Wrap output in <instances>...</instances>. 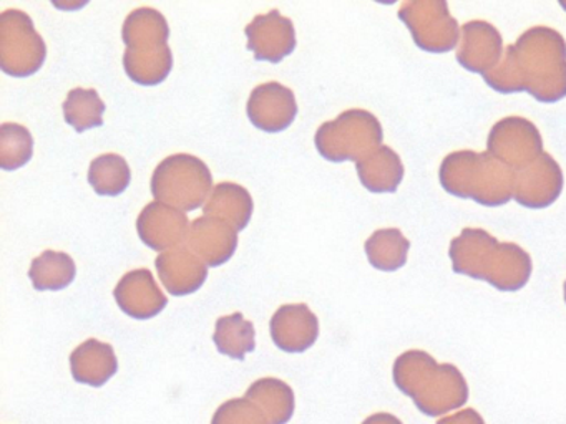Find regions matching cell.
I'll list each match as a JSON object with an SVG mask.
<instances>
[{
  "mask_svg": "<svg viewBox=\"0 0 566 424\" xmlns=\"http://www.w3.org/2000/svg\"><path fill=\"white\" fill-rule=\"evenodd\" d=\"M244 396L253 401L270 424H287L294 414V391L277 378H261L248 388Z\"/></svg>",
  "mask_w": 566,
  "mask_h": 424,
  "instance_id": "obj_14",
  "label": "cell"
},
{
  "mask_svg": "<svg viewBox=\"0 0 566 424\" xmlns=\"http://www.w3.org/2000/svg\"><path fill=\"white\" fill-rule=\"evenodd\" d=\"M363 424H402L399 417L394 416L389 413H376L373 416L367 417Z\"/></svg>",
  "mask_w": 566,
  "mask_h": 424,
  "instance_id": "obj_22",
  "label": "cell"
},
{
  "mask_svg": "<svg viewBox=\"0 0 566 424\" xmlns=\"http://www.w3.org/2000/svg\"><path fill=\"white\" fill-rule=\"evenodd\" d=\"M127 50L124 66L138 85H160L174 68V53L168 39L170 26L164 13L151 7H140L128 13L122 29Z\"/></svg>",
  "mask_w": 566,
  "mask_h": 424,
  "instance_id": "obj_1",
  "label": "cell"
},
{
  "mask_svg": "<svg viewBox=\"0 0 566 424\" xmlns=\"http://www.w3.org/2000/svg\"><path fill=\"white\" fill-rule=\"evenodd\" d=\"M114 295L120 310L137 320L157 317L168 305L167 295L160 290L148 268L127 272L115 287Z\"/></svg>",
  "mask_w": 566,
  "mask_h": 424,
  "instance_id": "obj_8",
  "label": "cell"
},
{
  "mask_svg": "<svg viewBox=\"0 0 566 424\" xmlns=\"http://www.w3.org/2000/svg\"><path fill=\"white\" fill-rule=\"evenodd\" d=\"M377 139L379 135L374 118L364 112H346L334 121L324 123L314 141L323 158L339 162L356 159L370 141Z\"/></svg>",
  "mask_w": 566,
  "mask_h": 424,
  "instance_id": "obj_4",
  "label": "cell"
},
{
  "mask_svg": "<svg viewBox=\"0 0 566 424\" xmlns=\"http://www.w3.org/2000/svg\"><path fill=\"white\" fill-rule=\"evenodd\" d=\"M187 247L208 267H220L237 252L238 231L223 219L203 215L191 222Z\"/></svg>",
  "mask_w": 566,
  "mask_h": 424,
  "instance_id": "obj_9",
  "label": "cell"
},
{
  "mask_svg": "<svg viewBox=\"0 0 566 424\" xmlns=\"http://www.w3.org/2000/svg\"><path fill=\"white\" fill-rule=\"evenodd\" d=\"M213 341L221 354H227L233 360H244V357L256 347V331L253 324L237 311L218 318Z\"/></svg>",
  "mask_w": 566,
  "mask_h": 424,
  "instance_id": "obj_16",
  "label": "cell"
},
{
  "mask_svg": "<svg viewBox=\"0 0 566 424\" xmlns=\"http://www.w3.org/2000/svg\"><path fill=\"white\" fill-rule=\"evenodd\" d=\"M437 424H485V421L475 410H463L442 417Z\"/></svg>",
  "mask_w": 566,
  "mask_h": 424,
  "instance_id": "obj_21",
  "label": "cell"
},
{
  "mask_svg": "<svg viewBox=\"0 0 566 424\" xmlns=\"http://www.w3.org/2000/svg\"><path fill=\"white\" fill-rule=\"evenodd\" d=\"M244 33L248 36V50L260 62L280 63L296 49L293 20L281 15L276 9L254 17Z\"/></svg>",
  "mask_w": 566,
  "mask_h": 424,
  "instance_id": "obj_5",
  "label": "cell"
},
{
  "mask_svg": "<svg viewBox=\"0 0 566 424\" xmlns=\"http://www.w3.org/2000/svg\"><path fill=\"white\" fill-rule=\"evenodd\" d=\"M71 368L77 383L101 388L117 374V354L112 344L88 338L72 351Z\"/></svg>",
  "mask_w": 566,
  "mask_h": 424,
  "instance_id": "obj_12",
  "label": "cell"
},
{
  "mask_svg": "<svg viewBox=\"0 0 566 424\" xmlns=\"http://www.w3.org/2000/svg\"><path fill=\"white\" fill-rule=\"evenodd\" d=\"M105 108L107 106L97 89L74 88L64 102L65 121L78 132L98 128L104 125Z\"/></svg>",
  "mask_w": 566,
  "mask_h": 424,
  "instance_id": "obj_18",
  "label": "cell"
},
{
  "mask_svg": "<svg viewBox=\"0 0 566 424\" xmlns=\"http://www.w3.org/2000/svg\"><path fill=\"white\" fill-rule=\"evenodd\" d=\"M155 265L161 284L175 297L195 294L208 277V265L187 245L161 252L155 258Z\"/></svg>",
  "mask_w": 566,
  "mask_h": 424,
  "instance_id": "obj_11",
  "label": "cell"
},
{
  "mask_svg": "<svg viewBox=\"0 0 566 424\" xmlns=\"http://www.w3.org/2000/svg\"><path fill=\"white\" fill-rule=\"evenodd\" d=\"M213 176L207 162L187 152L168 156L151 176V194L178 211H195L207 204Z\"/></svg>",
  "mask_w": 566,
  "mask_h": 424,
  "instance_id": "obj_2",
  "label": "cell"
},
{
  "mask_svg": "<svg viewBox=\"0 0 566 424\" xmlns=\"http://www.w3.org/2000/svg\"><path fill=\"white\" fill-rule=\"evenodd\" d=\"M190 225L191 222L184 211L158 201L145 205L137 219V231L142 242L160 254L181 247L188 239Z\"/></svg>",
  "mask_w": 566,
  "mask_h": 424,
  "instance_id": "obj_7",
  "label": "cell"
},
{
  "mask_svg": "<svg viewBox=\"0 0 566 424\" xmlns=\"http://www.w3.org/2000/svg\"><path fill=\"white\" fill-rule=\"evenodd\" d=\"M132 171L124 156L107 152L91 162L88 182L97 194L120 195L130 186Z\"/></svg>",
  "mask_w": 566,
  "mask_h": 424,
  "instance_id": "obj_17",
  "label": "cell"
},
{
  "mask_svg": "<svg viewBox=\"0 0 566 424\" xmlns=\"http://www.w3.org/2000/svg\"><path fill=\"white\" fill-rule=\"evenodd\" d=\"M253 209L250 191L234 182H220L214 186L207 204L203 205L205 215L223 219L237 231H243L250 224Z\"/></svg>",
  "mask_w": 566,
  "mask_h": 424,
  "instance_id": "obj_13",
  "label": "cell"
},
{
  "mask_svg": "<svg viewBox=\"0 0 566 424\" xmlns=\"http://www.w3.org/2000/svg\"><path fill=\"white\" fill-rule=\"evenodd\" d=\"M271 338L286 353H303L319 337V320L306 304H290L277 308L271 318Z\"/></svg>",
  "mask_w": 566,
  "mask_h": 424,
  "instance_id": "obj_10",
  "label": "cell"
},
{
  "mask_svg": "<svg viewBox=\"0 0 566 424\" xmlns=\"http://www.w3.org/2000/svg\"><path fill=\"white\" fill-rule=\"evenodd\" d=\"M247 112L250 121L261 131H284L296 118V96L281 83H263L251 92Z\"/></svg>",
  "mask_w": 566,
  "mask_h": 424,
  "instance_id": "obj_6",
  "label": "cell"
},
{
  "mask_svg": "<svg viewBox=\"0 0 566 424\" xmlns=\"http://www.w3.org/2000/svg\"><path fill=\"white\" fill-rule=\"evenodd\" d=\"M77 275L74 258L65 252L45 251L35 257L29 271L35 290H62L74 282Z\"/></svg>",
  "mask_w": 566,
  "mask_h": 424,
  "instance_id": "obj_15",
  "label": "cell"
},
{
  "mask_svg": "<svg viewBox=\"0 0 566 424\" xmlns=\"http://www.w3.org/2000/svg\"><path fill=\"white\" fill-rule=\"evenodd\" d=\"M34 155V138L25 126L4 123L0 126V168L14 171L28 165Z\"/></svg>",
  "mask_w": 566,
  "mask_h": 424,
  "instance_id": "obj_19",
  "label": "cell"
},
{
  "mask_svg": "<svg viewBox=\"0 0 566 424\" xmlns=\"http://www.w3.org/2000/svg\"><path fill=\"white\" fill-rule=\"evenodd\" d=\"M48 46L28 13L9 9L0 15V66L8 75L25 78L44 65Z\"/></svg>",
  "mask_w": 566,
  "mask_h": 424,
  "instance_id": "obj_3",
  "label": "cell"
},
{
  "mask_svg": "<svg viewBox=\"0 0 566 424\" xmlns=\"http://www.w3.org/2000/svg\"><path fill=\"white\" fill-rule=\"evenodd\" d=\"M211 424H270V421L253 401L244 396L221 404Z\"/></svg>",
  "mask_w": 566,
  "mask_h": 424,
  "instance_id": "obj_20",
  "label": "cell"
}]
</instances>
